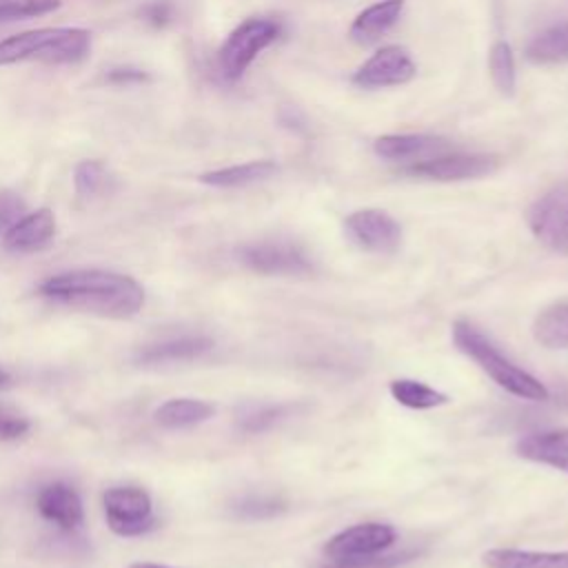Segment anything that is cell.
Instances as JSON below:
<instances>
[{"label": "cell", "instance_id": "cell-22", "mask_svg": "<svg viewBox=\"0 0 568 568\" xmlns=\"http://www.w3.org/2000/svg\"><path fill=\"white\" fill-rule=\"evenodd\" d=\"M532 335L546 348L568 351V302L544 308L532 322Z\"/></svg>", "mask_w": 568, "mask_h": 568}, {"label": "cell", "instance_id": "cell-11", "mask_svg": "<svg viewBox=\"0 0 568 568\" xmlns=\"http://www.w3.org/2000/svg\"><path fill=\"white\" fill-rule=\"evenodd\" d=\"M415 62L404 47L388 44L375 51L355 73L353 84L362 89H384L406 84L415 78Z\"/></svg>", "mask_w": 568, "mask_h": 568}, {"label": "cell", "instance_id": "cell-24", "mask_svg": "<svg viewBox=\"0 0 568 568\" xmlns=\"http://www.w3.org/2000/svg\"><path fill=\"white\" fill-rule=\"evenodd\" d=\"M488 71H490V80H493L495 89L501 95H513L515 82H517V73H515L513 49H510L508 42L499 40V42L493 44V49L488 53Z\"/></svg>", "mask_w": 568, "mask_h": 568}, {"label": "cell", "instance_id": "cell-5", "mask_svg": "<svg viewBox=\"0 0 568 568\" xmlns=\"http://www.w3.org/2000/svg\"><path fill=\"white\" fill-rule=\"evenodd\" d=\"M282 27L277 20L268 18H248L237 24L217 53L220 71L226 80H237L255 60V55L277 40Z\"/></svg>", "mask_w": 568, "mask_h": 568}, {"label": "cell", "instance_id": "cell-13", "mask_svg": "<svg viewBox=\"0 0 568 568\" xmlns=\"http://www.w3.org/2000/svg\"><path fill=\"white\" fill-rule=\"evenodd\" d=\"M38 513L60 530H75L84 521V506L78 490L64 481L47 484L36 499Z\"/></svg>", "mask_w": 568, "mask_h": 568}, {"label": "cell", "instance_id": "cell-25", "mask_svg": "<svg viewBox=\"0 0 568 568\" xmlns=\"http://www.w3.org/2000/svg\"><path fill=\"white\" fill-rule=\"evenodd\" d=\"M288 413V406L284 404H257V406H244L237 413V428L242 433H264L273 428L277 422H282Z\"/></svg>", "mask_w": 568, "mask_h": 568}, {"label": "cell", "instance_id": "cell-9", "mask_svg": "<svg viewBox=\"0 0 568 568\" xmlns=\"http://www.w3.org/2000/svg\"><path fill=\"white\" fill-rule=\"evenodd\" d=\"M346 237L368 253H393L402 244L399 222L379 209H359L344 220Z\"/></svg>", "mask_w": 568, "mask_h": 568}, {"label": "cell", "instance_id": "cell-14", "mask_svg": "<svg viewBox=\"0 0 568 568\" xmlns=\"http://www.w3.org/2000/svg\"><path fill=\"white\" fill-rule=\"evenodd\" d=\"M55 235V215L51 209H38L33 213H24L16 224H11L2 244L13 253H31L44 248Z\"/></svg>", "mask_w": 568, "mask_h": 568}, {"label": "cell", "instance_id": "cell-10", "mask_svg": "<svg viewBox=\"0 0 568 568\" xmlns=\"http://www.w3.org/2000/svg\"><path fill=\"white\" fill-rule=\"evenodd\" d=\"M499 160L495 155L486 153H462L450 151L439 158L408 164L404 166V173L410 178L422 180H437V182H459V180H475L493 173L497 169Z\"/></svg>", "mask_w": 568, "mask_h": 568}, {"label": "cell", "instance_id": "cell-15", "mask_svg": "<svg viewBox=\"0 0 568 568\" xmlns=\"http://www.w3.org/2000/svg\"><path fill=\"white\" fill-rule=\"evenodd\" d=\"M515 453L521 459L568 473V428H548L517 439Z\"/></svg>", "mask_w": 568, "mask_h": 568}, {"label": "cell", "instance_id": "cell-27", "mask_svg": "<svg viewBox=\"0 0 568 568\" xmlns=\"http://www.w3.org/2000/svg\"><path fill=\"white\" fill-rule=\"evenodd\" d=\"M284 510H286V504L275 495H246L233 506V513L240 519H251V521L271 519Z\"/></svg>", "mask_w": 568, "mask_h": 568}, {"label": "cell", "instance_id": "cell-18", "mask_svg": "<svg viewBox=\"0 0 568 568\" xmlns=\"http://www.w3.org/2000/svg\"><path fill=\"white\" fill-rule=\"evenodd\" d=\"M213 348V339L204 335H186V337H175L166 339L160 344H153L144 348L138 359L142 364H160V362H186L202 357Z\"/></svg>", "mask_w": 568, "mask_h": 568}, {"label": "cell", "instance_id": "cell-32", "mask_svg": "<svg viewBox=\"0 0 568 568\" xmlns=\"http://www.w3.org/2000/svg\"><path fill=\"white\" fill-rule=\"evenodd\" d=\"M169 18H171V7H169L166 2H155V4H151V7L146 9V20H149L151 24H155V27L166 24Z\"/></svg>", "mask_w": 568, "mask_h": 568}, {"label": "cell", "instance_id": "cell-23", "mask_svg": "<svg viewBox=\"0 0 568 568\" xmlns=\"http://www.w3.org/2000/svg\"><path fill=\"white\" fill-rule=\"evenodd\" d=\"M388 393L393 395V399L406 408H415V410H428V408H437L448 404V395L424 384L417 379H393L388 384Z\"/></svg>", "mask_w": 568, "mask_h": 568}, {"label": "cell", "instance_id": "cell-33", "mask_svg": "<svg viewBox=\"0 0 568 568\" xmlns=\"http://www.w3.org/2000/svg\"><path fill=\"white\" fill-rule=\"evenodd\" d=\"M9 384H11V375H9L4 368H0V390L7 388Z\"/></svg>", "mask_w": 568, "mask_h": 568}, {"label": "cell", "instance_id": "cell-28", "mask_svg": "<svg viewBox=\"0 0 568 568\" xmlns=\"http://www.w3.org/2000/svg\"><path fill=\"white\" fill-rule=\"evenodd\" d=\"M60 0H0V20H20L51 13Z\"/></svg>", "mask_w": 568, "mask_h": 568}, {"label": "cell", "instance_id": "cell-1", "mask_svg": "<svg viewBox=\"0 0 568 568\" xmlns=\"http://www.w3.org/2000/svg\"><path fill=\"white\" fill-rule=\"evenodd\" d=\"M38 291L51 302L109 320L133 317L144 304V288L131 275L102 268H75L51 275Z\"/></svg>", "mask_w": 568, "mask_h": 568}, {"label": "cell", "instance_id": "cell-8", "mask_svg": "<svg viewBox=\"0 0 568 568\" xmlns=\"http://www.w3.org/2000/svg\"><path fill=\"white\" fill-rule=\"evenodd\" d=\"M528 226L544 246L568 255V184L550 189L530 206Z\"/></svg>", "mask_w": 568, "mask_h": 568}, {"label": "cell", "instance_id": "cell-4", "mask_svg": "<svg viewBox=\"0 0 568 568\" xmlns=\"http://www.w3.org/2000/svg\"><path fill=\"white\" fill-rule=\"evenodd\" d=\"M397 532L390 524L366 521L339 530L324 544V564L320 568H351L357 561L393 548Z\"/></svg>", "mask_w": 568, "mask_h": 568}, {"label": "cell", "instance_id": "cell-21", "mask_svg": "<svg viewBox=\"0 0 568 568\" xmlns=\"http://www.w3.org/2000/svg\"><path fill=\"white\" fill-rule=\"evenodd\" d=\"M526 58L532 64H564L568 62V20L555 22L539 31L526 44Z\"/></svg>", "mask_w": 568, "mask_h": 568}, {"label": "cell", "instance_id": "cell-12", "mask_svg": "<svg viewBox=\"0 0 568 568\" xmlns=\"http://www.w3.org/2000/svg\"><path fill=\"white\" fill-rule=\"evenodd\" d=\"M373 149L379 158L393 160V162H426L433 158H439L444 153L455 151L450 140L428 133H390L382 135L373 142Z\"/></svg>", "mask_w": 568, "mask_h": 568}, {"label": "cell", "instance_id": "cell-19", "mask_svg": "<svg viewBox=\"0 0 568 568\" xmlns=\"http://www.w3.org/2000/svg\"><path fill=\"white\" fill-rule=\"evenodd\" d=\"M277 173V164L271 160H253L244 164H233L215 171H206L200 175L202 184L220 186V189H233V186H246L253 182H262Z\"/></svg>", "mask_w": 568, "mask_h": 568}, {"label": "cell", "instance_id": "cell-6", "mask_svg": "<svg viewBox=\"0 0 568 568\" xmlns=\"http://www.w3.org/2000/svg\"><path fill=\"white\" fill-rule=\"evenodd\" d=\"M109 528L120 537H140L158 528L151 495L138 486H115L102 497Z\"/></svg>", "mask_w": 568, "mask_h": 568}, {"label": "cell", "instance_id": "cell-2", "mask_svg": "<svg viewBox=\"0 0 568 568\" xmlns=\"http://www.w3.org/2000/svg\"><path fill=\"white\" fill-rule=\"evenodd\" d=\"M453 342L455 346L473 359L497 386L508 390L510 395H517L521 399L530 402H546L550 397V390L528 371L517 366L510 357H506L490 337H486L479 326H475L470 320H455L453 322Z\"/></svg>", "mask_w": 568, "mask_h": 568}, {"label": "cell", "instance_id": "cell-3", "mask_svg": "<svg viewBox=\"0 0 568 568\" xmlns=\"http://www.w3.org/2000/svg\"><path fill=\"white\" fill-rule=\"evenodd\" d=\"M91 33L80 27H44L0 40V64L49 62L69 64L87 58Z\"/></svg>", "mask_w": 568, "mask_h": 568}, {"label": "cell", "instance_id": "cell-16", "mask_svg": "<svg viewBox=\"0 0 568 568\" xmlns=\"http://www.w3.org/2000/svg\"><path fill=\"white\" fill-rule=\"evenodd\" d=\"M404 9V0H382L377 4H371L364 9L351 24V40L357 44H373L379 40L399 18Z\"/></svg>", "mask_w": 568, "mask_h": 568}, {"label": "cell", "instance_id": "cell-7", "mask_svg": "<svg viewBox=\"0 0 568 568\" xmlns=\"http://www.w3.org/2000/svg\"><path fill=\"white\" fill-rule=\"evenodd\" d=\"M237 260L260 275H306L313 264L306 251L288 240H262L237 248Z\"/></svg>", "mask_w": 568, "mask_h": 568}, {"label": "cell", "instance_id": "cell-17", "mask_svg": "<svg viewBox=\"0 0 568 568\" xmlns=\"http://www.w3.org/2000/svg\"><path fill=\"white\" fill-rule=\"evenodd\" d=\"M481 561L486 568H568V550L493 548Z\"/></svg>", "mask_w": 568, "mask_h": 568}, {"label": "cell", "instance_id": "cell-30", "mask_svg": "<svg viewBox=\"0 0 568 568\" xmlns=\"http://www.w3.org/2000/svg\"><path fill=\"white\" fill-rule=\"evenodd\" d=\"M24 200L7 189H0V231L4 233L11 224H16L24 215Z\"/></svg>", "mask_w": 568, "mask_h": 568}, {"label": "cell", "instance_id": "cell-20", "mask_svg": "<svg viewBox=\"0 0 568 568\" xmlns=\"http://www.w3.org/2000/svg\"><path fill=\"white\" fill-rule=\"evenodd\" d=\"M215 413V406L211 402H202V399H189V397H178V399H169L164 402L158 410H155V422L162 428H191L197 426L206 419H211Z\"/></svg>", "mask_w": 568, "mask_h": 568}, {"label": "cell", "instance_id": "cell-26", "mask_svg": "<svg viewBox=\"0 0 568 568\" xmlns=\"http://www.w3.org/2000/svg\"><path fill=\"white\" fill-rule=\"evenodd\" d=\"M106 182H109V171L98 160H84L73 171V184L80 197H93L102 193L106 189Z\"/></svg>", "mask_w": 568, "mask_h": 568}, {"label": "cell", "instance_id": "cell-29", "mask_svg": "<svg viewBox=\"0 0 568 568\" xmlns=\"http://www.w3.org/2000/svg\"><path fill=\"white\" fill-rule=\"evenodd\" d=\"M31 428L29 417H24L20 410H16L9 404L0 402V439L11 442L22 437Z\"/></svg>", "mask_w": 568, "mask_h": 568}, {"label": "cell", "instance_id": "cell-34", "mask_svg": "<svg viewBox=\"0 0 568 568\" xmlns=\"http://www.w3.org/2000/svg\"><path fill=\"white\" fill-rule=\"evenodd\" d=\"M129 568H169V566H160V564H149V561H140V564H131Z\"/></svg>", "mask_w": 568, "mask_h": 568}, {"label": "cell", "instance_id": "cell-31", "mask_svg": "<svg viewBox=\"0 0 568 568\" xmlns=\"http://www.w3.org/2000/svg\"><path fill=\"white\" fill-rule=\"evenodd\" d=\"M109 82H115V84H126V82H140V80H146V73L138 71V69H113L109 75H106Z\"/></svg>", "mask_w": 568, "mask_h": 568}]
</instances>
